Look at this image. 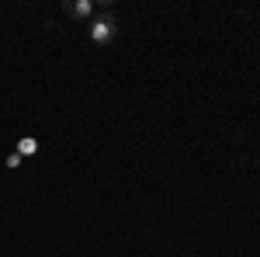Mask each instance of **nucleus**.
I'll return each mask as SVG.
<instances>
[{
  "label": "nucleus",
  "mask_w": 260,
  "mask_h": 257,
  "mask_svg": "<svg viewBox=\"0 0 260 257\" xmlns=\"http://www.w3.org/2000/svg\"><path fill=\"white\" fill-rule=\"evenodd\" d=\"M62 11H66L70 18H77V21H87L90 14H94V4H90V0H66Z\"/></svg>",
  "instance_id": "2"
},
{
  "label": "nucleus",
  "mask_w": 260,
  "mask_h": 257,
  "mask_svg": "<svg viewBox=\"0 0 260 257\" xmlns=\"http://www.w3.org/2000/svg\"><path fill=\"white\" fill-rule=\"evenodd\" d=\"M115 35H118V21L111 18V14H101V18H94V24H90V39L98 42V45H108Z\"/></svg>",
  "instance_id": "1"
},
{
  "label": "nucleus",
  "mask_w": 260,
  "mask_h": 257,
  "mask_svg": "<svg viewBox=\"0 0 260 257\" xmlns=\"http://www.w3.org/2000/svg\"><path fill=\"white\" fill-rule=\"evenodd\" d=\"M35 150H39V142H35V139H31V136H24V139H21V142H18V157H31Z\"/></svg>",
  "instance_id": "3"
}]
</instances>
